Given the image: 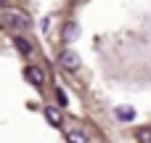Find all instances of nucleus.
<instances>
[{
    "label": "nucleus",
    "instance_id": "1",
    "mask_svg": "<svg viewBox=\"0 0 151 143\" xmlns=\"http://www.w3.org/2000/svg\"><path fill=\"white\" fill-rule=\"evenodd\" d=\"M0 24L5 29H13V32H21V29H29L32 27V19L24 13V11H16V8H8V11H0Z\"/></svg>",
    "mask_w": 151,
    "mask_h": 143
},
{
    "label": "nucleus",
    "instance_id": "2",
    "mask_svg": "<svg viewBox=\"0 0 151 143\" xmlns=\"http://www.w3.org/2000/svg\"><path fill=\"white\" fill-rule=\"evenodd\" d=\"M58 66H61L64 72H77V69H80V56H77L74 50L64 48V50L58 53Z\"/></svg>",
    "mask_w": 151,
    "mask_h": 143
},
{
    "label": "nucleus",
    "instance_id": "3",
    "mask_svg": "<svg viewBox=\"0 0 151 143\" xmlns=\"http://www.w3.org/2000/svg\"><path fill=\"white\" fill-rule=\"evenodd\" d=\"M24 77H27V82L35 85V88H42V85H45V77H42V72H40L37 66H27V69H24Z\"/></svg>",
    "mask_w": 151,
    "mask_h": 143
},
{
    "label": "nucleus",
    "instance_id": "4",
    "mask_svg": "<svg viewBox=\"0 0 151 143\" xmlns=\"http://www.w3.org/2000/svg\"><path fill=\"white\" fill-rule=\"evenodd\" d=\"M114 117H117L119 122H133V119H135V109H133V106H117V109H114Z\"/></svg>",
    "mask_w": 151,
    "mask_h": 143
},
{
    "label": "nucleus",
    "instance_id": "5",
    "mask_svg": "<svg viewBox=\"0 0 151 143\" xmlns=\"http://www.w3.org/2000/svg\"><path fill=\"white\" fill-rule=\"evenodd\" d=\"M13 42H16V48L21 50V56H32V53H35V45H32V42H29L27 37H21V34H19V37H16Z\"/></svg>",
    "mask_w": 151,
    "mask_h": 143
},
{
    "label": "nucleus",
    "instance_id": "6",
    "mask_svg": "<svg viewBox=\"0 0 151 143\" xmlns=\"http://www.w3.org/2000/svg\"><path fill=\"white\" fill-rule=\"evenodd\" d=\"M45 117H48V122H50V125H56V127L64 122V119H61V111H58V109H53V106H45Z\"/></svg>",
    "mask_w": 151,
    "mask_h": 143
},
{
    "label": "nucleus",
    "instance_id": "7",
    "mask_svg": "<svg viewBox=\"0 0 151 143\" xmlns=\"http://www.w3.org/2000/svg\"><path fill=\"white\" fill-rule=\"evenodd\" d=\"M66 141H69V143H88V135H85V133H80V130H69Z\"/></svg>",
    "mask_w": 151,
    "mask_h": 143
},
{
    "label": "nucleus",
    "instance_id": "8",
    "mask_svg": "<svg viewBox=\"0 0 151 143\" xmlns=\"http://www.w3.org/2000/svg\"><path fill=\"white\" fill-rule=\"evenodd\" d=\"M77 37V24H66V40H74Z\"/></svg>",
    "mask_w": 151,
    "mask_h": 143
},
{
    "label": "nucleus",
    "instance_id": "9",
    "mask_svg": "<svg viewBox=\"0 0 151 143\" xmlns=\"http://www.w3.org/2000/svg\"><path fill=\"white\" fill-rule=\"evenodd\" d=\"M56 96H58V103H61V106H66V103H69V98H66V93H64V90H56Z\"/></svg>",
    "mask_w": 151,
    "mask_h": 143
},
{
    "label": "nucleus",
    "instance_id": "10",
    "mask_svg": "<svg viewBox=\"0 0 151 143\" xmlns=\"http://www.w3.org/2000/svg\"><path fill=\"white\" fill-rule=\"evenodd\" d=\"M0 3H3V0H0Z\"/></svg>",
    "mask_w": 151,
    "mask_h": 143
},
{
    "label": "nucleus",
    "instance_id": "11",
    "mask_svg": "<svg viewBox=\"0 0 151 143\" xmlns=\"http://www.w3.org/2000/svg\"><path fill=\"white\" fill-rule=\"evenodd\" d=\"M149 130H151V127H149Z\"/></svg>",
    "mask_w": 151,
    "mask_h": 143
}]
</instances>
